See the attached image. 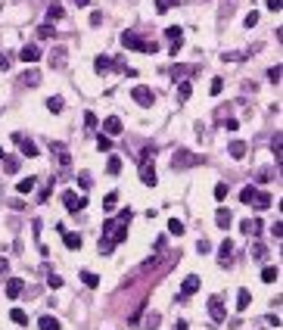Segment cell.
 <instances>
[{
  "label": "cell",
  "mask_w": 283,
  "mask_h": 330,
  "mask_svg": "<svg viewBox=\"0 0 283 330\" xmlns=\"http://www.w3.org/2000/svg\"><path fill=\"white\" fill-rule=\"evenodd\" d=\"M221 87H224V81H221V78L212 81V93H221Z\"/></svg>",
  "instance_id": "46"
},
{
  "label": "cell",
  "mask_w": 283,
  "mask_h": 330,
  "mask_svg": "<svg viewBox=\"0 0 283 330\" xmlns=\"http://www.w3.org/2000/svg\"><path fill=\"white\" fill-rule=\"evenodd\" d=\"M38 327H41V330H60V321H56V318H50V315H44L41 321H38Z\"/></svg>",
  "instance_id": "15"
},
{
  "label": "cell",
  "mask_w": 283,
  "mask_h": 330,
  "mask_svg": "<svg viewBox=\"0 0 283 330\" xmlns=\"http://www.w3.org/2000/svg\"><path fill=\"white\" fill-rule=\"evenodd\" d=\"M19 147H22V153H25V156H38V147H34L31 140H22V137H19Z\"/></svg>",
  "instance_id": "23"
},
{
  "label": "cell",
  "mask_w": 283,
  "mask_h": 330,
  "mask_svg": "<svg viewBox=\"0 0 283 330\" xmlns=\"http://www.w3.org/2000/svg\"><path fill=\"white\" fill-rule=\"evenodd\" d=\"M230 221H233V218H230V212H227V209H218V212H215V225H218V228L227 231V228H230Z\"/></svg>",
  "instance_id": "13"
},
{
  "label": "cell",
  "mask_w": 283,
  "mask_h": 330,
  "mask_svg": "<svg viewBox=\"0 0 283 330\" xmlns=\"http://www.w3.org/2000/svg\"><path fill=\"white\" fill-rule=\"evenodd\" d=\"M9 318H13L16 324H28V315L22 312V309H13V312H9Z\"/></svg>",
  "instance_id": "31"
},
{
  "label": "cell",
  "mask_w": 283,
  "mask_h": 330,
  "mask_svg": "<svg viewBox=\"0 0 283 330\" xmlns=\"http://www.w3.org/2000/svg\"><path fill=\"white\" fill-rule=\"evenodd\" d=\"M63 203H66L69 212H78V209H84V206H87V199H84V196H78V193H66V196H63Z\"/></svg>",
  "instance_id": "6"
},
{
  "label": "cell",
  "mask_w": 283,
  "mask_h": 330,
  "mask_svg": "<svg viewBox=\"0 0 283 330\" xmlns=\"http://www.w3.org/2000/svg\"><path fill=\"white\" fill-rule=\"evenodd\" d=\"M50 287H63V277H56V274H50V280H47Z\"/></svg>",
  "instance_id": "49"
},
{
  "label": "cell",
  "mask_w": 283,
  "mask_h": 330,
  "mask_svg": "<svg viewBox=\"0 0 283 330\" xmlns=\"http://www.w3.org/2000/svg\"><path fill=\"white\" fill-rule=\"evenodd\" d=\"M268 81H274V84H277V81H280V66H274V69H268Z\"/></svg>",
  "instance_id": "40"
},
{
  "label": "cell",
  "mask_w": 283,
  "mask_h": 330,
  "mask_svg": "<svg viewBox=\"0 0 283 330\" xmlns=\"http://www.w3.org/2000/svg\"><path fill=\"white\" fill-rule=\"evenodd\" d=\"M159 324H162V315H159V312H146V327L156 330Z\"/></svg>",
  "instance_id": "21"
},
{
  "label": "cell",
  "mask_w": 283,
  "mask_h": 330,
  "mask_svg": "<svg viewBox=\"0 0 283 330\" xmlns=\"http://www.w3.org/2000/svg\"><path fill=\"white\" fill-rule=\"evenodd\" d=\"M168 231L174 234V237H181V234H184V225H181L178 218H171V221H168Z\"/></svg>",
  "instance_id": "34"
},
{
  "label": "cell",
  "mask_w": 283,
  "mask_h": 330,
  "mask_svg": "<svg viewBox=\"0 0 283 330\" xmlns=\"http://www.w3.org/2000/svg\"><path fill=\"white\" fill-rule=\"evenodd\" d=\"M271 150H274V156H277V162H280V156H283V144H280V134L274 137V144H271Z\"/></svg>",
  "instance_id": "38"
},
{
  "label": "cell",
  "mask_w": 283,
  "mask_h": 330,
  "mask_svg": "<svg viewBox=\"0 0 283 330\" xmlns=\"http://www.w3.org/2000/svg\"><path fill=\"white\" fill-rule=\"evenodd\" d=\"M97 150H100V153H109V150H112V137H109V134H100V137H97Z\"/></svg>",
  "instance_id": "19"
},
{
  "label": "cell",
  "mask_w": 283,
  "mask_h": 330,
  "mask_svg": "<svg viewBox=\"0 0 283 330\" xmlns=\"http://www.w3.org/2000/svg\"><path fill=\"white\" fill-rule=\"evenodd\" d=\"M255 193H258V187H252V184H249V187H243L240 199H243V203H252V196H255Z\"/></svg>",
  "instance_id": "29"
},
{
  "label": "cell",
  "mask_w": 283,
  "mask_h": 330,
  "mask_svg": "<svg viewBox=\"0 0 283 330\" xmlns=\"http://www.w3.org/2000/svg\"><path fill=\"white\" fill-rule=\"evenodd\" d=\"M230 156L233 159H243L246 156V144H243V140H233V144H230Z\"/></svg>",
  "instance_id": "17"
},
{
  "label": "cell",
  "mask_w": 283,
  "mask_h": 330,
  "mask_svg": "<svg viewBox=\"0 0 283 330\" xmlns=\"http://www.w3.org/2000/svg\"><path fill=\"white\" fill-rule=\"evenodd\" d=\"M190 90H193V87H190V81H181V87H178V100H181V103H184V100H190Z\"/></svg>",
  "instance_id": "26"
},
{
  "label": "cell",
  "mask_w": 283,
  "mask_h": 330,
  "mask_svg": "<svg viewBox=\"0 0 283 330\" xmlns=\"http://www.w3.org/2000/svg\"><path fill=\"white\" fill-rule=\"evenodd\" d=\"M215 199H218V203L227 199V184H215Z\"/></svg>",
  "instance_id": "37"
},
{
  "label": "cell",
  "mask_w": 283,
  "mask_h": 330,
  "mask_svg": "<svg viewBox=\"0 0 283 330\" xmlns=\"http://www.w3.org/2000/svg\"><path fill=\"white\" fill-rule=\"evenodd\" d=\"M140 181H143L146 187H156V168H152V162H149V156L146 159H140Z\"/></svg>",
  "instance_id": "3"
},
{
  "label": "cell",
  "mask_w": 283,
  "mask_h": 330,
  "mask_svg": "<svg viewBox=\"0 0 283 330\" xmlns=\"http://www.w3.org/2000/svg\"><path fill=\"white\" fill-rule=\"evenodd\" d=\"M47 109H50V112H63V100L60 97H50V100H47Z\"/></svg>",
  "instance_id": "32"
},
{
  "label": "cell",
  "mask_w": 283,
  "mask_h": 330,
  "mask_svg": "<svg viewBox=\"0 0 283 330\" xmlns=\"http://www.w3.org/2000/svg\"><path fill=\"white\" fill-rule=\"evenodd\" d=\"M249 299H252V296H249V290H240V296H237V309L243 312L246 305H249Z\"/></svg>",
  "instance_id": "30"
},
{
  "label": "cell",
  "mask_w": 283,
  "mask_h": 330,
  "mask_svg": "<svg viewBox=\"0 0 283 330\" xmlns=\"http://www.w3.org/2000/svg\"><path fill=\"white\" fill-rule=\"evenodd\" d=\"M196 290H199V277H196V274H187L184 284H181V293H184V296H193Z\"/></svg>",
  "instance_id": "9"
},
{
  "label": "cell",
  "mask_w": 283,
  "mask_h": 330,
  "mask_svg": "<svg viewBox=\"0 0 283 330\" xmlns=\"http://www.w3.org/2000/svg\"><path fill=\"white\" fill-rule=\"evenodd\" d=\"M115 203H119V193H109V196H106V209H115Z\"/></svg>",
  "instance_id": "41"
},
{
  "label": "cell",
  "mask_w": 283,
  "mask_h": 330,
  "mask_svg": "<svg viewBox=\"0 0 283 330\" xmlns=\"http://www.w3.org/2000/svg\"><path fill=\"white\" fill-rule=\"evenodd\" d=\"M22 290H25V284H22L19 277H13V280L6 284V296H9V299H19V296H22Z\"/></svg>",
  "instance_id": "11"
},
{
  "label": "cell",
  "mask_w": 283,
  "mask_h": 330,
  "mask_svg": "<svg viewBox=\"0 0 283 330\" xmlns=\"http://www.w3.org/2000/svg\"><path fill=\"white\" fill-rule=\"evenodd\" d=\"M115 63L109 60V56H97V63H93V69H97V72L103 75V72H109V69H112Z\"/></svg>",
  "instance_id": "14"
},
{
  "label": "cell",
  "mask_w": 283,
  "mask_h": 330,
  "mask_svg": "<svg viewBox=\"0 0 283 330\" xmlns=\"http://www.w3.org/2000/svg\"><path fill=\"white\" fill-rule=\"evenodd\" d=\"M66 60H69L66 47H53V50H50V66L53 69H66Z\"/></svg>",
  "instance_id": "7"
},
{
  "label": "cell",
  "mask_w": 283,
  "mask_h": 330,
  "mask_svg": "<svg viewBox=\"0 0 283 330\" xmlns=\"http://www.w3.org/2000/svg\"><path fill=\"white\" fill-rule=\"evenodd\" d=\"M255 22H258V13H255V9H252V13H249V16H246V28H252V25H255Z\"/></svg>",
  "instance_id": "44"
},
{
  "label": "cell",
  "mask_w": 283,
  "mask_h": 330,
  "mask_svg": "<svg viewBox=\"0 0 283 330\" xmlns=\"http://www.w3.org/2000/svg\"><path fill=\"white\" fill-rule=\"evenodd\" d=\"M81 280H84L87 287H100V277H97V274H90V271H84V274H81Z\"/></svg>",
  "instance_id": "33"
},
{
  "label": "cell",
  "mask_w": 283,
  "mask_h": 330,
  "mask_svg": "<svg viewBox=\"0 0 283 330\" xmlns=\"http://www.w3.org/2000/svg\"><path fill=\"white\" fill-rule=\"evenodd\" d=\"M258 231H262V221H258V218L243 221V234H258Z\"/></svg>",
  "instance_id": "18"
},
{
  "label": "cell",
  "mask_w": 283,
  "mask_h": 330,
  "mask_svg": "<svg viewBox=\"0 0 283 330\" xmlns=\"http://www.w3.org/2000/svg\"><path fill=\"white\" fill-rule=\"evenodd\" d=\"M174 3H178V0H156V9H159V13H168Z\"/></svg>",
  "instance_id": "35"
},
{
  "label": "cell",
  "mask_w": 283,
  "mask_h": 330,
  "mask_svg": "<svg viewBox=\"0 0 283 330\" xmlns=\"http://www.w3.org/2000/svg\"><path fill=\"white\" fill-rule=\"evenodd\" d=\"M84 122H87V128H93V125H97V115H93V112H84Z\"/></svg>",
  "instance_id": "47"
},
{
  "label": "cell",
  "mask_w": 283,
  "mask_h": 330,
  "mask_svg": "<svg viewBox=\"0 0 283 330\" xmlns=\"http://www.w3.org/2000/svg\"><path fill=\"white\" fill-rule=\"evenodd\" d=\"M0 69H9V56L6 53H0Z\"/></svg>",
  "instance_id": "51"
},
{
  "label": "cell",
  "mask_w": 283,
  "mask_h": 330,
  "mask_svg": "<svg viewBox=\"0 0 283 330\" xmlns=\"http://www.w3.org/2000/svg\"><path fill=\"white\" fill-rule=\"evenodd\" d=\"M34 184H38V181H34V178H22V181H19V187H16V190H19V193H31V190H34Z\"/></svg>",
  "instance_id": "20"
},
{
  "label": "cell",
  "mask_w": 283,
  "mask_h": 330,
  "mask_svg": "<svg viewBox=\"0 0 283 330\" xmlns=\"http://www.w3.org/2000/svg\"><path fill=\"white\" fill-rule=\"evenodd\" d=\"M171 165H174V168H196V165H206V159L196 156V153H190V150H178L171 156Z\"/></svg>",
  "instance_id": "2"
},
{
  "label": "cell",
  "mask_w": 283,
  "mask_h": 330,
  "mask_svg": "<svg viewBox=\"0 0 283 330\" xmlns=\"http://www.w3.org/2000/svg\"><path fill=\"white\" fill-rule=\"evenodd\" d=\"M280 6H283V0H268V9H274V13H280Z\"/></svg>",
  "instance_id": "45"
},
{
  "label": "cell",
  "mask_w": 283,
  "mask_h": 330,
  "mask_svg": "<svg viewBox=\"0 0 283 330\" xmlns=\"http://www.w3.org/2000/svg\"><path fill=\"white\" fill-rule=\"evenodd\" d=\"M3 168H6V171H9V174H13V171H16V168H19V165H16V159H3Z\"/></svg>",
  "instance_id": "42"
},
{
  "label": "cell",
  "mask_w": 283,
  "mask_h": 330,
  "mask_svg": "<svg viewBox=\"0 0 283 330\" xmlns=\"http://www.w3.org/2000/svg\"><path fill=\"white\" fill-rule=\"evenodd\" d=\"M196 249H199V252H212V243H209V240H199Z\"/></svg>",
  "instance_id": "43"
},
{
  "label": "cell",
  "mask_w": 283,
  "mask_h": 330,
  "mask_svg": "<svg viewBox=\"0 0 283 330\" xmlns=\"http://www.w3.org/2000/svg\"><path fill=\"white\" fill-rule=\"evenodd\" d=\"M209 315H212V321H224V302H221V296H212L209 299Z\"/></svg>",
  "instance_id": "5"
},
{
  "label": "cell",
  "mask_w": 283,
  "mask_h": 330,
  "mask_svg": "<svg viewBox=\"0 0 283 330\" xmlns=\"http://www.w3.org/2000/svg\"><path fill=\"white\" fill-rule=\"evenodd\" d=\"M72 3H78V6H87V3H90V0H72Z\"/></svg>",
  "instance_id": "52"
},
{
  "label": "cell",
  "mask_w": 283,
  "mask_h": 330,
  "mask_svg": "<svg viewBox=\"0 0 283 330\" xmlns=\"http://www.w3.org/2000/svg\"><path fill=\"white\" fill-rule=\"evenodd\" d=\"M22 81L34 87V84H41V75H38V72H25V78H22Z\"/></svg>",
  "instance_id": "36"
},
{
  "label": "cell",
  "mask_w": 283,
  "mask_h": 330,
  "mask_svg": "<svg viewBox=\"0 0 283 330\" xmlns=\"http://www.w3.org/2000/svg\"><path fill=\"white\" fill-rule=\"evenodd\" d=\"M103 131L109 134V137H115V134H122V119H115V115H109V119L103 122Z\"/></svg>",
  "instance_id": "10"
},
{
  "label": "cell",
  "mask_w": 283,
  "mask_h": 330,
  "mask_svg": "<svg viewBox=\"0 0 283 330\" xmlns=\"http://www.w3.org/2000/svg\"><path fill=\"white\" fill-rule=\"evenodd\" d=\"M63 13H66V9H63V3H50V6H47V19H63Z\"/></svg>",
  "instance_id": "16"
},
{
  "label": "cell",
  "mask_w": 283,
  "mask_h": 330,
  "mask_svg": "<svg viewBox=\"0 0 283 330\" xmlns=\"http://www.w3.org/2000/svg\"><path fill=\"white\" fill-rule=\"evenodd\" d=\"M66 246L69 249H81V234H66Z\"/></svg>",
  "instance_id": "24"
},
{
  "label": "cell",
  "mask_w": 283,
  "mask_h": 330,
  "mask_svg": "<svg viewBox=\"0 0 283 330\" xmlns=\"http://www.w3.org/2000/svg\"><path fill=\"white\" fill-rule=\"evenodd\" d=\"M249 206H255V209H268V206H271V193L258 190V193L252 196V203H249Z\"/></svg>",
  "instance_id": "12"
},
{
  "label": "cell",
  "mask_w": 283,
  "mask_h": 330,
  "mask_svg": "<svg viewBox=\"0 0 283 330\" xmlns=\"http://www.w3.org/2000/svg\"><path fill=\"white\" fill-rule=\"evenodd\" d=\"M0 159H3V147H0Z\"/></svg>",
  "instance_id": "53"
},
{
  "label": "cell",
  "mask_w": 283,
  "mask_h": 330,
  "mask_svg": "<svg viewBox=\"0 0 283 330\" xmlns=\"http://www.w3.org/2000/svg\"><path fill=\"white\" fill-rule=\"evenodd\" d=\"M165 38H168V41H174V44H178V41L184 38V31H181L178 25H171V28H165Z\"/></svg>",
  "instance_id": "22"
},
{
  "label": "cell",
  "mask_w": 283,
  "mask_h": 330,
  "mask_svg": "<svg viewBox=\"0 0 283 330\" xmlns=\"http://www.w3.org/2000/svg\"><path fill=\"white\" fill-rule=\"evenodd\" d=\"M131 97H134L140 106H152V103H156L152 90H149V87H143V84H140V87H134V90H131Z\"/></svg>",
  "instance_id": "4"
},
{
  "label": "cell",
  "mask_w": 283,
  "mask_h": 330,
  "mask_svg": "<svg viewBox=\"0 0 283 330\" xmlns=\"http://www.w3.org/2000/svg\"><path fill=\"white\" fill-rule=\"evenodd\" d=\"M271 234H274V237H277V240L283 237V225H280V221H277V225H274V228H271Z\"/></svg>",
  "instance_id": "48"
},
{
  "label": "cell",
  "mask_w": 283,
  "mask_h": 330,
  "mask_svg": "<svg viewBox=\"0 0 283 330\" xmlns=\"http://www.w3.org/2000/svg\"><path fill=\"white\" fill-rule=\"evenodd\" d=\"M19 56H22V63H38L41 60V50L34 44H28V47H22V50H19Z\"/></svg>",
  "instance_id": "8"
},
{
  "label": "cell",
  "mask_w": 283,
  "mask_h": 330,
  "mask_svg": "<svg viewBox=\"0 0 283 330\" xmlns=\"http://www.w3.org/2000/svg\"><path fill=\"white\" fill-rule=\"evenodd\" d=\"M122 44L128 47V50H140V53H156V50H159L156 41H143V38L134 34V31H125V34H122Z\"/></svg>",
  "instance_id": "1"
},
{
  "label": "cell",
  "mask_w": 283,
  "mask_h": 330,
  "mask_svg": "<svg viewBox=\"0 0 283 330\" xmlns=\"http://www.w3.org/2000/svg\"><path fill=\"white\" fill-rule=\"evenodd\" d=\"M106 171H109V174H119V171H122V159H119V156H109V165H106Z\"/></svg>",
  "instance_id": "27"
},
{
  "label": "cell",
  "mask_w": 283,
  "mask_h": 330,
  "mask_svg": "<svg viewBox=\"0 0 283 330\" xmlns=\"http://www.w3.org/2000/svg\"><path fill=\"white\" fill-rule=\"evenodd\" d=\"M237 125H240L237 119H227V122H224V128H227V131H237Z\"/></svg>",
  "instance_id": "50"
},
{
  "label": "cell",
  "mask_w": 283,
  "mask_h": 330,
  "mask_svg": "<svg viewBox=\"0 0 283 330\" xmlns=\"http://www.w3.org/2000/svg\"><path fill=\"white\" fill-rule=\"evenodd\" d=\"M262 280H265V284H274V280H277V268H274V265H268V268L262 271Z\"/></svg>",
  "instance_id": "25"
},
{
  "label": "cell",
  "mask_w": 283,
  "mask_h": 330,
  "mask_svg": "<svg viewBox=\"0 0 283 330\" xmlns=\"http://www.w3.org/2000/svg\"><path fill=\"white\" fill-rule=\"evenodd\" d=\"M53 34H56L53 25H41V28H38V38H53Z\"/></svg>",
  "instance_id": "39"
},
{
  "label": "cell",
  "mask_w": 283,
  "mask_h": 330,
  "mask_svg": "<svg viewBox=\"0 0 283 330\" xmlns=\"http://www.w3.org/2000/svg\"><path fill=\"white\" fill-rule=\"evenodd\" d=\"M230 252H233V243H230V240H224V243H221V249H218L221 262H227V258H230Z\"/></svg>",
  "instance_id": "28"
}]
</instances>
